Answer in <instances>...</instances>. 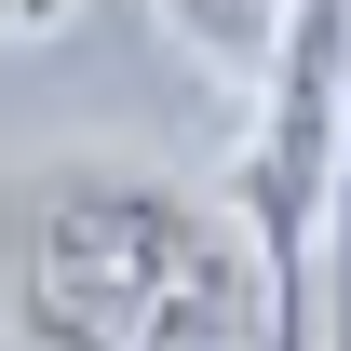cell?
<instances>
[{"mask_svg": "<svg viewBox=\"0 0 351 351\" xmlns=\"http://www.w3.org/2000/svg\"><path fill=\"white\" fill-rule=\"evenodd\" d=\"M284 14H298V0H162V27H176V41L203 54V68H243V82L270 68Z\"/></svg>", "mask_w": 351, "mask_h": 351, "instance_id": "cell-2", "label": "cell"}, {"mask_svg": "<svg viewBox=\"0 0 351 351\" xmlns=\"http://www.w3.org/2000/svg\"><path fill=\"white\" fill-rule=\"evenodd\" d=\"M82 0H0V41H68Z\"/></svg>", "mask_w": 351, "mask_h": 351, "instance_id": "cell-3", "label": "cell"}, {"mask_svg": "<svg viewBox=\"0 0 351 351\" xmlns=\"http://www.w3.org/2000/svg\"><path fill=\"white\" fill-rule=\"evenodd\" d=\"M351 284V135H338V217H324V298Z\"/></svg>", "mask_w": 351, "mask_h": 351, "instance_id": "cell-4", "label": "cell"}, {"mask_svg": "<svg viewBox=\"0 0 351 351\" xmlns=\"http://www.w3.org/2000/svg\"><path fill=\"white\" fill-rule=\"evenodd\" d=\"M0 298L27 351H257V257L135 162L27 176L0 230Z\"/></svg>", "mask_w": 351, "mask_h": 351, "instance_id": "cell-1", "label": "cell"}]
</instances>
